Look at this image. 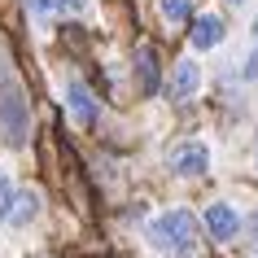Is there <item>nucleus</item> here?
<instances>
[{"mask_svg":"<svg viewBox=\"0 0 258 258\" xmlns=\"http://www.w3.org/2000/svg\"><path fill=\"white\" fill-rule=\"evenodd\" d=\"M197 88H202V66L184 57L175 66V75H171V88L166 92H171V101H188V96H197Z\"/></svg>","mask_w":258,"mask_h":258,"instance_id":"423d86ee","label":"nucleus"},{"mask_svg":"<svg viewBox=\"0 0 258 258\" xmlns=\"http://www.w3.org/2000/svg\"><path fill=\"white\" fill-rule=\"evenodd\" d=\"M171 171L175 175H206L210 171V149H206L202 140H184L171 149Z\"/></svg>","mask_w":258,"mask_h":258,"instance_id":"20e7f679","label":"nucleus"},{"mask_svg":"<svg viewBox=\"0 0 258 258\" xmlns=\"http://www.w3.org/2000/svg\"><path fill=\"white\" fill-rule=\"evenodd\" d=\"M31 5H35V9H53V0H31Z\"/></svg>","mask_w":258,"mask_h":258,"instance_id":"4468645a","label":"nucleus"},{"mask_svg":"<svg viewBox=\"0 0 258 258\" xmlns=\"http://www.w3.org/2000/svg\"><path fill=\"white\" fill-rule=\"evenodd\" d=\"M206 232H210V241H232L241 232V215L232 206H223V202L206 206Z\"/></svg>","mask_w":258,"mask_h":258,"instance_id":"39448f33","label":"nucleus"},{"mask_svg":"<svg viewBox=\"0 0 258 258\" xmlns=\"http://www.w3.org/2000/svg\"><path fill=\"white\" fill-rule=\"evenodd\" d=\"M254 232H258V215H254Z\"/></svg>","mask_w":258,"mask_h":258,"instance_id":"f3484780","label":"nucleus"},{"mask_svg":"<svg viewBox=\"0 0 258 258\" xmlns=\"http://www.w3.org/2000/svg\"><path fill=\"white\" fill-rule=\"evenodd\" d=\"M35 215H40V197H35V192H22V197H14V206H9V219H14L18 228H22V223H31Z\"/></svg>","mask_w":258,"mask_h":258,"instance_id":"1a4fd4ad","label":"nucleus"},{"mask_svg":"<svg viewBox=\"0 0 258 258\" xmlns=\"http://www.w3.org/2000/svg\"><path fill=\"white\" fill-rule=\"evenodd\" d=\"M0 132H5V140L14 149L27 145V136H31V105L22 96V88H18V79H9V75H0Z\"/></svg>","mask_w":258,"mask_h":258,"instance_id":"f03ea898","label":"nucleus"},{"mask_svg":"<svg viewBox=\"0 0 258 258\" xmlns=\"http://www.w3.org/2000/svg\"><path fill=\"white\" fill-rule=\"evenodd\" d=\"M254 44H258V18H254Z\"/></svg>","mask_w":258,"mask_h":258,"instance_id":"2eb2a0df","label":"nucleus"},{"mask_svg":"<svg viewBox=\"0 0 258 258\" xmlns=\"http://www.w3.org/2000/svg\"><path fill=\"white\" fill-rule=\"evenodd\" d=\"M162 14L171 18V22H188V14H192V0H162Z\"/></svg>","mask_w":258,"mask_h":258,"instance_id":"9d476101","label":"nucleus"},{"mask_svg":"<svg viewBox=\"0 0 258 258\" xmlns=\"http://www.w3.org/2000/svg\"><path fill=\"white\" fill-rule=\"evenodd\" d=\"M83 5H88V0H53V9H70V14H79Z\"/></svg>","mask_w":258,"mask_h":258,"instance_id":"ddd939ff","label":"nucleus"},{"mask_svg":"<svg viewBox=\"0 0 258 258\" xmlns=\"http://www.w3.org/2000/svg\"><path fill=\"white\" fill-rule=\"evenodd\" d=\"M245 79H258V44H254V53H249V61H245Z\"/></svg>","mask_w":258,"mask_h":258,"instance_id":"f8f14e48","label":"nucleus"},{"mask_svg":"<svg viewBox=\"0 0 258 258\" xmlns=\"http://www.w3.org/2000/svg\"><path fill=\"white\" fill-rule=\"evenodd\" d=\"M228 5H245V0H228Z\"/></svg>","mask_w":258,"mask_h":258,"instance_id":"dca6fc26","label":"nucleus"},{"mask_svg":"<svg viewBox=\"0 0 258 258\" xmlns=\"http://www.w3.org/2000/svg\"><path fill=\"white\" fill-rule=\"evenodd\" d=\"M149 241L162 254H192L197 249V219L188 210H166L149 223Z\"/></svg>","mask_w":258,"mask_h":258,"instance_id":"f257e3e1","label":"nucleus"},{"mask_svg":"<svg viewBox=\"0 0 258 258\" xmlns=\"http://www.w3.org/2000/svg\"><path fill=\"white\" fill-rule=\"evenodd\" d=\"M9 206H14V184H9V179L0 175V223L9 219Z\"/></svg>","mask_w":258,"mask_h":258,"instance_id":"9b49d317","label":"nucleus"},{"mask_svg":"<svg viewBox=\"0 0 258 258\" xmlns=\"http://www.w3.org/2000/svg\"><path fill=\"white\" fill-rule=\"evenodd\" d=\"M66 101H70V114H75V122H79V127H92V122H96V96L88 92L79 79L66 88Z\"/></svg>","mask_w":258,"mask_h":258,"instance_id":"0eeeda50","label":"nucleus"},{"mask_svg":"<svg viewBox=\"0 0 258 258\" xmlns=\"http://www.w3.org/2000/svg\"><path fill=\"white\" fill-rule=\"evenodd\" d=\"M188 40H192V48H215V44L223 40V22H219L215 14H202V18H192V27H188Z\"/></svg>","mask_w":258,"mask_h":258,"instance_id":"6e6552de","label":"nucleus"},{"mask_svg":"<svg viewBox=\"0 0 258 258\" xmlns=\"http://www.w3.org/2000/svg\"><path fill=\"white\" fill-rule=\"evenodd\" d=\"M136 88L145 96H153L162 88V57L153 48V40H140L136 44Z\"/></svg>","mask_w":258,"mask_h":258,"instance_id":"7ed1b4c3","label":"nucleus"}]
</instances>
